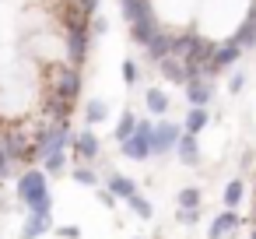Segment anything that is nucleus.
<instances>
[{
	"instance_id": "nucleus-18",
	"label": "nucleus",
	"mask_w": 256,
	"mask_h": 239,
	"mask_svg": "<svg viewBox=\"0 0 256 239\" xmlns=\"http://www.w3.org/2000/svg\"><path fill=\"white\" fill-rule=\"evenodd\" d=\"M235 225H238V214H235V207H228L224 214H218V218H214V225H210V239H221V235H224V232H232Z\"/></svg>"
},
{
	"instance_id": "nucleus-17",
	"label": "nucleus",
	"mask_w": 256,
	"mask_h": 239,
	"mask_svg": "<svg viewBox=\"0 0 256 239\" xmlns=\"http://www.w3.org/2000/svg\"><path fill=\"white\" fill-rule=\"evenodd\" d=\"M74 151H78L81 158H95V155H98V137H95L92 130L78 134V137H74Z\"/></svg>"
},
{
	"instance_id": "nucleus-36",
	"label": "nucleus",
	"mask_w": 256,
	"mask_h": 239,
	"mask_svg": "<svg viewBox=\"0 0 256 239\" xmlns=\"http://www.w3.org/2000/svg\"><path fill=\"white\" fill-rule=\"evenodd\" d=\"M252 239H256V232H252Z\"/></svg>"
},
{
	"instance_id": "nucleus-16",
	"label": "nucleus",
	"mask_w": 256,
	"mask_h": 239,
	"mask_svg": "<svg viewBox=\"0 0 256 239\" xmlns=\"http://www.w3.org/2000/svg\"><path fill=\"white\" fill-rule=\"evenodd\" d=\"M207 120H210V116H207V109H204V106H193V109L186 113V123H182V130L196 137V134L207 127Z\"/></svg>"
},
{
	"instance_id": "nucleus-13",
	"label": "nucleus",
	"mask_w": 256,
	"mask_h": 239,
	"mask_svg": "<svg viewBox=\"0 0 256 239\" xmlns=\"http://www.w3.org/2000/svg\"><path fill=\"white\" fill-rule=\"evenodd\" d=\"M168 39H172V36H168V32H162V29H158V32H154V36H151V43H148V46H144V50H148V60H154V64H158V60H162V57H168Z\"/></svg>"
},
{
	"instance_id": "nucleus-6",
	"label": "nucleus",
	"mask_w": 256,
	"mask_h": 239,
	"mask_svg": "<svg viewBox=\"0 0 256 239\" xmlns=\"http://www.w3.org/2000/svg\"><path fill=\"white\" fill-rule=\"evenodd\" d=\"M238 57H242V50H238L232 39H228L224 46H214V57H210V67H207V78H210L214 71H221V67H232Z\"/></svg>"
},
{
	"instance_id": "nucleus-10",
	"label": "nucleus",
	"mask_w": 256,
	"mask_h": 239,
	"mask_svg": "<svg viewBox=\"0 0 256 239\" xmlns=\"http://www.w3.org/2000/svg\"><path fill=\"white\" fill-rule=\"evenodd\" d=\"M186 95H190V106H207L210 95H214V88H210V81L193 78V81H186Z\"/></svg>"
},
{
	"instance_id": "nucleus-22",
	"label": "nucleus",
	"mask_w": 256,
	"mask_h": 239,
	"mask_svg": "<svg viewBox=\"0 0 256 239\" xmlns=\"http://www.w3.org/2000/svg\"><path fill=\"white\" fill-rule=\"evenodd\" d=\"M84 116H88V123H102V120L109 116V106H106V102H98V99H92V102H88V109H84Z\"/></svg>"
},
{
	"instance_id": "nucleus-27",
	"label": "nucleus",
	"mask_w": 256,
	"mask_h": 239,
	"mask_svg": "<svg viewBox=\"0 0 256 239\" xmlns=\"http://www.w3.org/2000/svg\"><path fill=\"white\" fill-rule=\"evenodd\" d=\"M74 179H78V183H84V186H95V183H98V179H95V169H88V165L74 169Z\"/></svg>"
},
{
	"instance_id": "nucleus-23",
	"label": "nucleus",
	"mask_w": 256,
	"mask_h": 239,
	"mask_svg": "<svg viewBox=\"0 0 256 239\" xmlns=\"http://www.w3.org/2000/svg\"><path fill=\"white\" fill-rule=\"evenodd\" d=\"M134 123H137V116H134V113H123V116H120V123H116V130H112V134H116V141H126V137L134 134Z\"/></svg>"
},
{
	"instance_id": "nucleus-4",
	"label": "nucleus",
	"mask_w": 256,
	"mask_h": 239,
	"mask_svg": "<svg viewBox=\"0 0 256 239\" xmlns=\"http://www.w3.org/2000/svg\"><path fill=\"white\" fill-rule=\"evenodd\" d=\"M67 57H70V67H81L84 57H88V29H67Z\"/></svg>"
},
{
	"instance_id": "nucleus-30",
	"label": "nucleus",
	"mask_w": 256,
	"mask_h": 239,
	"mask_svg": "<svg viewBox=\"0 0 256 239\" xmlns=\"http://www.w3.org/2000/svg\"><path fill=\"white\" fill-rule=\"evenodd\" d=\"M78 8H81V11H84V15L92 18V15L98 11V0H78Z\"/></svg>"
},
{
	"instance_id": "nucleus-14",
	"label": "nucleus",
	"mask_w": 256,
	"mask_h": 239,
	"mask_svg": "<svg viewBox=\"0 0 256 239\" xmlns=\"http://www.w3.org/2000/svg\"><path fill=\"white\" fill-rule=\"evenodd\" d=\"M120 11H123L126 22H137V18L151 15V4H148V0H120Z\"/></svg>"
},
{
	"instance_id": "nucleus-21",
	"label": "nucleus",
	"mask_w": 256,
	"mask_h": 239,
	"mask_svg": "<svg viewBox=\"0 0 256 239\" xmlns=\"http://www.w3.org/2000/svg\"><path fill=\"white\" fill-rule=\"evenodd\" d=\"M42 172H46V176L64 172V151H46V155H42Z\"/></svg>"
},
{
	"instance_id": "nucleus-15",
	"label": "nucleus",
	"mask_w": 256,
	"mask_h": 239,
	"mask_svg": "<svg viewBox=\"0 0 256 239\" xmlns=\"http://www.w3.org/2000/svg\"><path fill=\"white\" fill-rule=\"evenodd\" d=\"M196 39H200V36H193V32L172 36V39H168V57H179V60H182V57L193 50V43H196Z\"/></svg>"
},
{
	"instance_id": "nucleus-34",
	"label": "nucleus",
	"mask_w": 256,
	"mask_h": 239,
	"mask_svg": "<svg viewBox=\"0 0 256 239\" xmlns=\"http://www.w3.org/2000/svg\"><path fill=\"white\" fill-rule=\"evenodd\" d=\"M98 200H102V204H112V200H116V197H112V193H109V190H98Z\"/></svg>"
},
{
	"instance_id": "nucleus-7",
	"label": "nucleus",
	"mask_w": 256,
	"mask_h": 239,
	"mask_svg": "<svg viewBox=\"0 0 256 239\" xmlns=\"http://www.w3.org/2000/svg\"><path fill=\"white\" fill-rule=\"evenodd\" d=\"M154 32H158V18H154V15H148V18H137V22H130V36H134V43H137V46H148Z\"/></svg>"
},
{
	"instance_id": "nucleus-8",
	"label": "nucleus",
	"mask_w": 256,
	"mask_h": 239,
	"mask_svg": "<svg viewBox=\"0 0 256 239\" xmlns=\"http://www.w3.org/2000/svg\"><path fill=\"white\" fill-rule=\"evenodd\" d=\"M232 43L238 46V50H249V46H256V4H252V11H249V18L238 25V32L232 36Z\"/></svg>"
},
{
	"instance_id": "nucleus-35",
	"label": "nucleus",
	"mask_w": 256,
	"mask_h": 239,
	"mask_svg": "<svg viewBox=\"0 0 256 239\" xmlns=\"http://www.w3.org/2000/svg\"><path fill=\"white\" fill-rule=\"evenodd\" d=\"M252 221H256V211H252Z\"/></svg>"
},
{
	"instance_id": "nucleus-28",
	"label": "nucleus",
	"mask_w": 256,
	"mask_h": 239,
	"mask_svg": "<svg viewBox=\"0 0 256 239\" xmlns=\"http://www.w3.org/2000/svg\"><path fill=\"white\" fill-rule=\"evenodd\" d=\"M137 78H140V74H137V64L126 60V64H123V81H126V85H137Z\"/></svg>"
},
{
	"instance_id": "nucleus-2",
	"label": "nucleus",
	"mask_w": 256,
	"mask_h": 239,
	"mask_svg": "<svg viewBox=\"0 0 256 239\" xmlns=\"http://www.w3.org/2000/svg\"><path fill=\"white\" fill-rule=\"evenodd\" d=\"M151 130H154V123H151V120H137V123H134V134H130L126 141H120L123 155H126V158L144 162V158L151 155Z\"/></svg>"
},
{
	"instance_id": "nucleus-20",
	"label": "nucleus",
	"mask_w": 256,
	"mask_h": 239,
	"mask_svg": "<svg viewBox=\"0 0 256 239\" xmlns=\"http://www.w3.org/2000/svg\"><path fill=\"white\" fill-rule=\"evenodd\" d=\"M109 193H112V197H130V193H137V186H134L130 176H120V172H116V176L109 179Z\"/></svg>"
},
{
	"instance_id": "nucleus-29",
	"label": "nucleus",
	"mask_w": 256,
	"mask_h": 239,
	"mask_svg": "<svg viewBox=\"0 0 256 239\" xmlns=\"http://www.w3.org/2000/svg\"><path fill=\"white\" fill-rule=\"evenodd\" d=\"M196 218H200V211H196V207H182V211H179V221H182V225H193Z\"/></svg>"
},
{
	"instance_id": "nucleus-24",
	"label": "nucleus",
	"mask_w": 256,
	"mask_h": 239,
	"mask_svg": "<svg viewBox=\"0 0 256 239\" xmlns=\"http://www.w3.org/2000/svg\"><path fill=\"white\" fill-rule=\"evenodd\" d=\"M126 200H130V207H134V211H137L140 218H151V214H154V207H151V204H148V200H144L140 193H130Z\"/></svg>"
},
{
	"instance_id": "nucleus-5",
	"label": "nucleus",
	"mask_w": 256,
	"mask_h": 239,
	"mask_svg": "<svg viewBox=\"0 0 256 239\" xmlns=\"http://www.w3.org/2000/svg\"><path fill=\"white\" fill-rule=\"evenodd\" d=\"M78 92H81V74H78V67L56 71V95L70 102V99H78Z\"/></svg>"
},
{
	"instance_id": "nucleus-12",
	"label": "nucleus",
	"mask_w": 256,
	"mask_h": 239,
	"mask_svg": "<svg viewBox=\"0 0 256 239\" xmlns=\"http://www.w3.org/2000/svg\"><path fill=\"white\" fill-rule=\"evenodd\" d=\"M50 228V211H28V221L22 228V239H36Z\"/></svg>"
},
{
	"instance_id": "nucleus-9",
	"label": "nucleus",
	"mask_w": 256,
	"mask_h": 239,
	"mask_svg": "<svg viewBox=\"0 0 256 239\" xmlns=\"http://www.w3.org/2000/svg\"><path fill=\"white\" fill-rule=\"evenodd\" d=\"M158 67H162V78H165V81H172V85H186V67H182L179 57H162Z\"/></svg>"
},
{
	"instance_id": "nucleus-26",
	"label": "nucleus",
	"mask_w": 256,
	"mask_h": 239,
	"mask_svg": "<svg viewBox=\"0 0 256 239\" xmlns=\"http://www.w3.org/2000/svg\"><path fill=\"white\" fill-rule=\"evenodd\" d=\"M238 200H242V183H228V186H224V204L235 207Z\"/></svg>"
},
{
	"instance_id": "nucleus-11",
	"label": "nucleus",
	"mask_w": 256,
	"mask_h": 239,
	"mask_svg": "<svg viewBox=\"0 0 256 239\" xmlns=\"http://www.w3.org/2000/svg\"><path fill=\"white\" fill-rule=\"evenodd\" d=\"M186 165H196L200 162V151H196V137L193 134H179V141H176V148H172Z\"/></svg>"
},
{
	"instance_id": "nucleus-31",
	"label": "nucleus",
	"mask_w": 256,
	"mask_h": 239,
	"mask_svg": "<svg viewBox=\"0 0 256 239\" xmlns=\"http://www.w3.org/2000/svg\"><path fill=\"white\" fill-rule=\"evenodd\" d=\"M8 172H11V155L0 148V176H8Z\"/></svg>"
},
{
	"instance_id": "nucleus-25",
	"label": "nucleus",
	"mask_w": 256,
	"mask_h": 239,
	"mask_svg": "<svg viewBox=\"0 0 256 239\" xmlns=\"http://www.w3.org/2000/svg\"><path fill=\"white\" fill-rule=\"evenodd\" d=\"M200 197H204V193H200L196 186H186V190L179 193V207H196V204H200Z\"/></svg>"
},
{
	"instance_id": "nucleus-19",
	"label": "nucleus",
	"mask_w": 256,
	"mask_h": 239,
	"mask_svg": "<svg viewBox=\"0 0 256 239\" xmlns=\"http://www.w3.org/2000/svg\"><path fill=\"white\" fill-rule=\"evenodd\" d=\"M144 102H148V113H165L168 109V95L162 92V88H148V95H144Z\"/></svg>"
},
{
	"instance_id": "nucleus-33",
	"label": "nucleus",
	"mask_w": 256,
	"mask_h": 239,
	"mask_svg": "<svg viewBox=\"0 0 256 239\" xmlns=\"http://www.w3.org/2000/svg\"><path fill=\"white\" fill-rule=\"evenodd\" d=\"M60 235H67V239H78V235H81V228H78V225H67V228H60Z\"/></svg>"
},
{
	"instance_id": "nucleus-1",
	"label": "nucleus",
	"mask_w": 256,
	"mask_h": 239,
	"mask_svg": "<svg viewBox=\"0 0 256 239\" xmlns=\"http://www.w3.org/2000/svg\"><path fill=\"white\" fill-rule=\"evenodd\" d=\"M18 197H22V204H28V211H53V197H50V186H46V172L42 169H32V172L22 176Z\"/></svg>"
},
{
	"instance_id": "nucleus-32",
	"label": "nucleus",
	"mask_w": 256,
	"mask_h": 239,
	"mask_svg": "<svg viewBox=\"0 0 256 239\" xmlns=\"http://www.w3.org/2000/svg\"><path fill=\"white\" fill-rule=\"evenodd\" d=\"M242 85H246V74H235V78H232V85H228V88H232V92H242Z\"/></svg>"
},
{
	"instance_id": "nucleus-3",
	"label": "nucleus",
	"mask_w": 256,
	"mask_h": 239,
	"mask_svg": "<svg viewBox=\"0 0 256 239\" xmlns=\"http://www.w3.org/2000/svg\"><path fill=\"white\" fill-rule=\"evenodd\" d=\"M179 134H182V127H176V123H158V127L151 130V155H168V151L176 148Z\"/></svg>"
}]
</instances>
